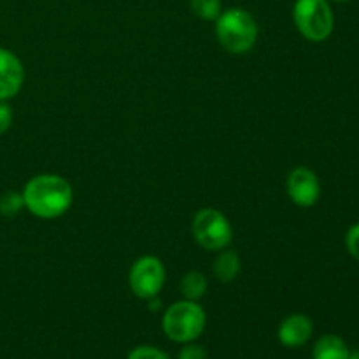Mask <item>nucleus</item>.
<instances>
[{"instance_id": "1a4fd4ad", "label": "nucleus", "mask_w": 359, "mask_h": 359, "mask_svg": "<svg viewBox=\"0 0 359 359\" xmlns=\"http://www.w3.org/2000/svg\"><path fill=\"white\" fill-rule=\"evenodd\" d=\"M312 333H314V325H312L311 318L304 314H291L280 323L277 337L283 346L297 349L311 340Z\"/></svg>"}, {"instance_id": "2eb2a0df", "label": "nucleus", "mask_w": 359, "mask_h": 359, "mask_svg": "<svg viewBox=\"0 0 359 359\" xmlns=\"http://www.w3.org/2000/svg\"><path fill=\"white\" fill-rule=\"evenodd\" d=\"M126 359H170L165 351L158 349L153 346H139L135 349L130 351L128 358Z\"/></svg>"}, {"instance_id": "6e6552de", "label": "nucleus", "mask_w": 359, "mask_h": 359, "mask_svg": "<svg viewBox=\"0 0 359 359\" xmlns=\"http://www.w3.org/2000/svg\"><path fill=\"white\" fill-rule=\"evenodd\" d=\"M25 81V67L13 51L0 48V100H9L20 93Z\"/></svg>"}, {"instance_id": "6ab92c4d", "label": "nucleus", "mask_w": 359, "mask_h": 359, "mask_svg": "<svg viewBox=\"0 0 359 359\" xmlns=\"http://www.w3.org/2000/svg\"><path fill=\"white\" fill-rule=\"evenodd\" d=\"M349 359H359V351H354V353H351Z\"/></svg>"}, {"instance_id": "423d86ee", "label": "nucleus", "mask_w": 359, "mask_h": 359, "mask_svg": "<svg viewBox=\"0 0 359 359\" xmlns=\"http://www.w3.org/2000/svg\"><path fill=\"white\" fill-rule=\"evenodd\" d=\"M165 266L156 256H142L130 269V287L142 300L158 297L165 286Z\"/></svg>"}, {"instance_id": "0eeeda50", "label": "nucleus", "mask_w": 359, "mask_h": 359, "mask_svg": "<svg viewBox=\"0 0 359 359\" xmlns=\"http://www.w3.org/2000/svg\"><path fill=\"white\" fill-rule=\"evenodd\" d=\"M286 191L298 207H312L321 196V182L316 172L307 167H297L290 172L286 181Z\"/></svg>"}, {"instance_id": "9b49d317", "label": "nucleus", "mask_w": 359, "mask_h": 359, "mask_svg": "<svg viewBox=\"0 0 359 359\" xmlns=\"http://www.w3.org/2000/svg\"><path fill=\"white\" fill-rule=\"evenodd\" d=\"M212 270L217 280H221V283H231L241 273V258H238V255L235 251L226 249V251H223L217 256Z\"/></svg>"}, {"instance_id": "f03ea898", "label": "nucleus", "mask_w": 359, "mask_h": 359, "mask_svg": "<svg viewBox=\"0 0 359 359\" xmlns=\"http://www.w3.org/2000/svg\"><path fill=\"white\" fill-rule=\"evenodd\" d=\"M216 37L231 55L251 51L258 39V25L251 13L242 7L223 11L216 20Z\"/></svg>"}, {"instance_id": "f8f14e48", "label": "nucleus", "mask_w": 359, "mask_h": 359, "mask_svg": "<svg viewBox=\"0 0 359 359\" xmlns=\"http://www.w3.org/2000/svg\"><path fill=\"white\" fill-rule=\"evenodd\" d=\"M207 279L202 272H188L181 280V293L186 300L198 302L200 298L205 297L207 293Z\"/></svg>"}, {"instance_id": "a211bd4d", "label": "nucleus", "mask_w": 359, "mask_h": 359, "mask_svg": "<svg viewBox=\"0 0 359 359\" xmlns=\"http://www.w3.org/2000/svg\"><path fill=\"white\" fill-rule=\"evenodd\" d=\"M177 359H207V353L203 351V347L196 346V344L189 342L179 353Z\"/></svg>"}, {"instance_id": "39448f33", "label": "nucleus", "mask_w": 359, "mask_h": 359, "mask_svg": "<svg viewBox=\"0 0 359 359\" xmlns=\"http://www.w3.org/2000/svg\"><path fill=\"white\" fill-rule=\"evenodd\" d=\"M191 231L198 245L207 251H223L233 241V228L217 209H202L193 217Z\"/></svg>"}, {"instance_id": "9d476101", "label": "nucleus", "mask_w": 359, "mask_h": 359, "mask_svg": "<svg viewBox=\"0 0 359 359\" xmlns=\"http://www.w3.org/2000/svg\"><path fill=\"white\" fill-rule=\"evenodd\" d=\"M349 347L340 337L337 335H325L316 342L314 359H349Z\"/></svg>"}, {"instance_id": "aec40b11", "label": "nucleus", "mask_w": 359, "mask_h": 359, "mask_svg": "<svg viewBox=\"0 0 359 359\" xmlns=\"http://www.w3.org/2000/svg\"><path fill=\"white\" fill-rule=\"evenodd\" d=\"M333 2H349V0H333Z\"/></svg>"}, {"instance_id": "f3484780", "label": "nucleus", "mask_w": 359, "mask_h": 359, "mask_svg": "<svg viewBox=\"0 0 359 359\" xmlns=\"http://www.w3.org/2000/svg\"><path fill=\"white\" fill-rule=\"evenodd\" d=\"M11 125H13V109L7 100H0V135H4Z\"/></svg>"}, {"instance_id": "dca6fc26", "label": "nucleus", "mask_w": 359, "mask_h": 359, "mask_svg": "<svg viewBox=\"0 0 359 359\" xmlns=\"http://www.w3.org/2000/svg\"><path fill=\"white\" fill-rule=\"evenodd\" d=\"M346 248L349 255L359 262V223L353 224L346 235Z\"/></svg>"}, {"instance_id": "7ed1b4c3", "label": "nucleus", "mask_w": 359, "mask_h": 359, "mask_svg": "<svg viewBox=\"0 0 359 359\" xmlns=\"http://www.w3.org/2000/svg\"><path fill=\"white\" fill-rule=\"evenodd\" d=\"M207 325V316L202 305L191 300L175 302L165 311L161 319L163 333L177 344H189L198 339Z\"/></svg>"}, {"instance_id": "f257e3e1", "label": "nucleus", "mask_w": 359, "mask_h": 359, "mask_svg": "<svg viewBox=\"0 0 359 359\" xmlns=\"http://www.w3.org/2000/svg\"><path fill=\"white\" fill-rule=\"evenodd\" d=\"M25 207L41 219H55L72 205V186L56 174L32 177L23 188Z\"/></svg>"}, {"instance_id": "4468645a", "label": "nucleus", "mask_w": 359, "mask_h": 359, "mask_svg": "<svg viewBox=\"0 0 359 359\" xmlns=\"http://www.w3.org/2000/svg\"><path fill=\"white\" fill-rule=\"evenodd\" d=\"M25 207L23 195L18 191H6L0 195V214L2 216H14Z\"/></svg>"}, {"instance_id": "ddd939ff", "label": "nucleus", "mask_w": 359, "mask_h": 359, "mask_svg": "<svg viewBox=\"0 0 359 359\" xmlns=\"http://www.w3.org/2000/svg\"><path fill=\"white\" fill-rule=\"evenodd\" d=\"M191 11L203 21H216L219 18L221 0H191Z\"/></svg>"}, {"instance_id": "20e7f679", "label": "nucleus", "mask_w": 359, "mask_h": 359, "mask_svg": "<svg viewBox=\"0 0 359 359\" xmlns=\"http://www.w3.org/2000/svg\"><path fill=\"white\" fill-rule=\"evenodd\" d=\"M293 20L298 32L311 42H323L332 35L333 11L328 0H297Z\"/></svg>"}]
</instances>
